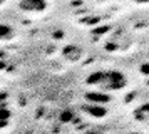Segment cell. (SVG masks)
Returning <instances> with one entry per match:
<instances>
[{
    "instance_id": "1",
    "label": "cell",
    "mask_w": 149,
    "mask_h": 134,
    "mask_svg": "<svg viewBox=\"0 0 149 134\" xmlns=\"http://www.w3.org/2000/svg\"><path fill=\"white\" fill-rule=\"evenodd\" d=\"M126 84H127V79L121 70H101L97 87L109 92V91H121L126 87Z\"/></svg>"
},
{
    "instance_id": "2",
    "label": "cell",
    "mask_w": 149,
    "mask_h": 134,
    "mask_svg": "<svg viewBox=\"0 0 149 134\" xmlns=\"http://www.w3.org/2000/svg\"><path fill=\"white\" fill-rule=\"evenodd\" d=\"M19 7L20 10L29 13H42L47 8V2L45 0H20Z\"/></svg>"
},
{
    "instance_id": "3",
    "label": "cell",
    "mask_w": 149,
    "mask_h": 134,
    "mask_svg": "<svg viewBox=\"0 0 149 134\" xmlns=\"http://www.w3.org/2000/svg\"><path fill=\"white\" fill-rule=\"evenodd\" d=\"M62 55H64L65 59H69V60H77V59L82 55V50H81V47L72 45V44H70V45H65V47H64Z\"/></svg>"
},
{
    "instance_id": "4",
    "label": "cell",
    "mask_w": 149,
    "mask_h": 134,
    "mask_svg": "<svg viewBox=\"0 0 149 134\" xmlns=\"http://www.w3.org/2000/svg\"><path fill=\"white\" fill-rule=\"evenodd\" d=\"M82 109H84V112L91 114L94 117H102V116L107 114V109L104 106H99V104H87V106H84Z\"/></svg>"
},
{
    "instance_id": "5",
    "label": "cell",
    "mask_w": 149,
    "mask_h": 134,
    "mask_svg": "<svg viewBox=\"0 0 149 134\" xmlns=\"http://www.w3.org/2000/svg\"><path fill=\"white\" fill-rule=\"evenodd\" d=\"M86 99L89 100V102H92V104H104V102H109L111 100V97H109L106 92H89L86 94Z\"/></svg>"
},
{
    "instance_id": "6",
    "label": "cell",
    "mask_w": 149,
    "mask_h": 134,
    "mask_svg": "<svg viewBox=\"0 0 149 134\" xmlns=\"http://www.w3.org/2000/svg\"><path fill=\"white\" fill-rule=\"evenodd\" d=\"M12 112L5 109V107H0V127H5L8 124V119H10Z\"/></svg>"
},
{
    "instance_id": "7",
    "label": "cell",
    "mask_w": 149,
    "mask_h": 134,
    "mask_svg": "<svg viewBox=\"0 0 149 134\" xmlns=\"http://www.w3.org/2000/svg\"><path fill=\"white\" fill-rule=\"evenodd\" d=\"M12 27L10 25H5V24H0V40L2 39H7V37H10L12 35Z\"/></svg>"
},
{
    "instance_id": "8",
    "label": "cell",
    "mask_w": 149,
    "mask_h": 134,
    "mask_svg": "<svg viewBox=\"0 0 149 134\" xmlns=\"http://www.w3.org/2000/svg\"><path fill=\"white\" fill-rule=\"evenodd\" d=\"M72 117H74V112H70V111H64V112L61 114V121L62 122H70Z\"/></svg>"
},
{
    "instance_id": "9",
    "label": "cell",
    "mask_w": 149,
    "mask_h": 134,
    "mask_svg": "<svg viewBox=\"0 0 149 134\" xmlns=\"http://www.w3.org/2000/svg\"><path fill=\"white\" fill-rule=\"evenodd\" d=\"M5 67H7V54L0 50V70H3Z\"/></svg>"
},
{
    "instance_id": "10",
    "label": "cell",
    "mask_w": 149,
    "mask_h": 134,
    "mask_svg": "<svg viewBox=\"0 0 149 134\" xmlns=\"http://www.w3.org/2000/svg\"><path fill=\"white\" fill-rule=\"evenodd\" d=\"M137 114H142L146 119H149V104H144V106L139 107L137 109Z\"/></svg>"
},
{
    "instance_id": "11",
    "label": "cell",
    "mask_w": 149,
    "mask_h": 134,
    "mask_svg": "<svg viewBox=\"0 0 149 134\" xmlns=\"http://www.w3.org/2000/svg\"><path fill=\"white\" fill-rule=\"evenodd\" d=\"M109 27H97V30H94V34H102V32H107Z\"/></svg>"
},
{
    "instance_id": "12",
    "label": "cell",
    "mask_w": 149,
    "mask_h": 134,
    "mask_svg": "<svg viewBox=\"0 0 149 134\" xmlns=\"http://www.w3.org/2000/svg\"><path fill=\"white\" fill-rule=\"evenodd\" d=\"M141 72L142 74H149V64H146V66L141 67Z\"/></svg>"
},
{
    "instance_id": "13",
    "label": "cell",
    "mask_w": 149,
    "mask_h": 134,
    "mask_svg": "<svg viewBox=\"0 0 149 134\" xmlns=\"http://www.w3.org/2000/svg\"><path fill=\"white\" fill-rule=\"evenodd\" d=\"M134 2H139V3H142V2H148V0H134Z\"/></svg>"
},
{
    "instance_id": "14",
    "label": "cell",
    "mask_w": 149,
    "mask_h": 134,
    "mask_svg": "<svg viewBox=\"0 0 149 134\" xmlns=\"http://www.w3.org/2000/svg\"><path fill=\"white\" fill-rule=\"evenodd\" d=\"M87 134H99V133H95V131H92V133H87Z\"/></svg>"
},
{
    "instance_id": "15",
    "label": "cell",
    "mask_w": 149,
    "mask_h": 134,
    "mask_svg": "<svg viewBox=\"0 0 149 134\" xmlns=\"http://www.w3.org/2000/svg\"><path fill=\"white\" fill-rule=\"evenodd\" d=\"M3 2H5V0H0V5H2V3H3Z\"/></svg>"
},
{
    "instance_id": "16",
    "label": "cell",
    "mask_w": 149,
    "mask_h": 134,
    "mask_svg": "<svg viewBox=\"0 0 149 134\" xmlns=\"http://www.w3.org/2000/svg\"><path fill=\"white\" fill-rule=\"evenodd\" d=\"M127 134H139V133H127Z\"/></svg>"
},
{
    "instance_id": "17",
    "label": "cell",
    "mask_w": 149,
    "mask_h": 134,
    "mask_svg": "<svg viewBox=\"0 0 149 134\" xmlns=\"http://www.w3.org/2000/svg\"><path fill=\"white\" fill-rule=\"evenodd\" d=\"M119 2H122V0H119Z\"/></svg>"
}]
</instances>
